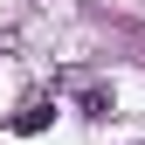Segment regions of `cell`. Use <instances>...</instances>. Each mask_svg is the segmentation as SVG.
Returning a JSON list of instances; mask_svg holds the SVG:
<instances>
[{
  "label": "cell",
  "mask_w": 145,
  "mask_h": 145,
  "mask_svg": "<svg viewBox=\"0 0 145 145\" xmlns=\"http://www.w3.org/2000/svg\"><path fill=\"white\" fill-rule=\"evenodd\" d=\"M48 118H56V97H48V90H28V97H21V111H14L7 124H14L21 138H35V131H48Z\"/></svg>",
  "instance_id": "obj_1"
},
{
  "label": "cell",
  "mask_w": 145,
  "mask_h": 145,
  "mask_svg": "<svg viewBox=\"0 0 145 145\" xmlns=\"http://www.w3.org/2000/svg\"><path fill=\"white\" fill-rule=\"evenodd\" d=\"M138 145H145V138H138Z\"/></svg>",
  "instance_id": "obj_3"
},
{
  "label": "cell",
  "mask_w": 145,
  "mask_h": 145,
  "mask_svg": "<svg viewBox=\"0 0 145 145\" xmlns=\"http://www.w3.org/2000/svg\"><path fill=\"white\" fill-rule=\"evenodd\" d=\"M118 104H111V90H83V118H111Z\"/></svg>",
  "instance_id": "obj_2"
}]
</instances>
